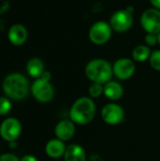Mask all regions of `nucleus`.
Returning <instances> with one entry per match:
<instances>
[{
	"label": "nucleus",
	"instance_id": "18",
	"mask_svg": "<svg viewBox=\"0 0 160 161\" xmlns=\"http://www.w3.org/2000/svg\"><path fill=\"white\" fill-rule=\"evenodd\" d=\"M12 109V103L7 96H0V116H6L10 113Z\"/></svg>",
	"mask_w": 160,
	"mask_h": 161
},
{
	"label": "nucleus",
	"instance_id": "20",
	"mask_svg": "<svg viewBox=\"0 0 160 161\" xmlns=\"http://www.w3.org/2000/svg\"><path fill=\"white\" fill-rule=\"evenodd\" d=\"M149 63L151 67L156 70V71H160V50H154L151 53V56L149 58Z\"/></svg>",
	"mask_w": 160,
	"mask_h": 161
},
{
	"label": "nucleus",
	"instance_id": "16",
	"mask_svg": "<svg viewBox=\"0 0 160 161\" xmlns=\"http://www.w3.org/2000/svg\"><path fill=\"white\" fill-rule=\"evenodd\" d=\"M25 70L30 77L35 78V79L40 78L45 71L44 63L39 58H32L27 61Z\"/></svg>",
	"mask_w": 160,
	"mask_h": 161
},
{
	"label": "nucleus",
	"instance_id": "9",
	"mask_svg": "<svg viewBox=\"0 0 160 161\" xmlns=\"http://www.w3.org/2000/svg\"><path fill=\"white\" fill-rule=\"evenodd\" d=\"M101 117L106 124L109 125H117L123 122L124 118V111L120 105L108 103L103 107L101 110Z\"/></svg>",
	"mask_w": 160,
	"mask_h": 161
},
{
	"label": "nucleus",
	"instance_id": "26",
	"mask_svg": "<svg viewBox=\"0 0 160 161\" xmlns=\"http://www.w3.org/2000/svg\"><path fill=\"white\" fill-rule=\"evenodd\" d=\"M8 144H9V148H10V149H15V148L17 147V141L11 142H9Z\"/></svg>",
	"mask_w": 160,
	"mask_h": 161
},
{
	"label": "nucleus",
	"instance_id": "12",
	"mask_svg": "<svg viewBox=\"0 0 160 161\" xmlns=\"http://www.w3.org/2000/svg\"><path fill=\"white\" fill-rule=\"evenodd\" d=\"M28 37L27 29L25 25L20 24H15L11 25L8 32V38L9 42L14 46L23 45Z\"/></svg>",
	"mask_w": 160,
	"mask_h": 161
},
{
	"label": "nucleus",
	"instance_id": "13",
	"mask_svg": "<svg viewBox=\"0 0 160 161\" xmlns=\"http://www.w3.org/2000/svg\"><path fill=\"white\" fill-rule=\"evenodd\" d=\"M66 145L64 142L58 139H52L45 144V154L51 158H59L64 156L66 151Z\"/></svg>",
	"mask_w": 160,
	"mask_h": 161
},
{
	"label": "nucleus",
	"instance_id": "10",
	"mask_svg": "<svg viewBox=\"0 0 160 161\" xmlns=\"http://www.w3.org/2000/svg\"><path fill=\"white\" fill-rule=\"evenodd\" d=\"M113 75L120 80H127L131 78L136 72L135 61L128 58L117 59L112 65Z\"/></svg>",
	"mask_w": 160,
	"mask_h": 161
},
{
	"label": "nucleus",
	"instance_id": "23",
	"mask_svg": "<svg viewBox=\"0 0 160 161\" xmlns=\"http://www.w3.org/2000/svg\"><path fill=\"white\" fill-rule=\"evenodd\" d=\"M20 161H39L38 158L33 156V155H25L24 157H22V158L20 159Z\"/></svg>",
	"mask_w": 160,
	"mask_h": 161
},
{
	"label": "nucleus",
	"instance_id": "25",
	"mask_svg": "<svg viewBox=\"0 0 160 161\" xmlns=\"http://www.w3.org/2000/svg\"><path fill=\"white\" fill-rule=\"evenodd\" d=\"M152 6L157 9H160V0H149Z\"/></svg>",
	"mask_w": 160,
	"mask_h": 161
},
{
	"label": "nucleus",
	"instance_id": "22",
	"mask_svg": "<svg viewBox=\"0 0 160 161\" xmlns=\"http://www.w3.org/2000/svg\"><path fill=\"white\" fill-rule=\"evenodd\" d=\"M0 161H20L19 158L11 153H5L0 155Z\"/></svg>",
	"mask_w": 160,
	"mask_h": 161
},
{
	"label": "nucleus",
	"instance_id": "15",
	"mask_svg": "<svg viewBox=\"0 0 160 161\" xmlns=\"http://www.w3.org/2000/svg\"><path fill=\"white\" fill-rule=\"evenodd\" d=\"M63 157L64 161H87L86 152L79 144H71L67 146Z\"/></svg>",
	"mask_w": 160,
	"mask_h": 161
},
{
	"label": "nucleus",
	"instance_id": "14",
	"mask_svg": "<svg viewBox=\"0 0 160 161\" xmlns=\"http://www.w3.org/2000/svg\"><path fill=\"white\" fill-rule=\"evenodd\" d=\"M104 95L111 101H117L123 97L124 88L119 82L110 80L104 85Z\"/></svg>",
	"mask_w": 160,
	"mask_h": 161
},
{
	"label": "nucleus",
	"instance_id": "6",
	"mask_svg": "<svg viewBox=\"0 0 160 161\" xmlns=\"http://www.w3.org/2000/svg\"><path fill=\"white\" fill-rule=\"evenodd\" d=\"M30 92L32 96L42 104L51 102L55 95V90L51 82L43 80L42 78L35 79L30 86Z\"/></svg>",
	"mask_w": 160,
	"mask_h": 161
},
{
	"label": "nucleus",
	"instance_id": "11",
	"mask_svg": "<svg viewBox=\"0 0 160 161\" xmlns=\"http://www.w3.org/2000/svg\"><path fill=\"white\" fill-rule=\"evenodd\" d=\"M74 134H75V124L71 120H62L58 122L55 126L56 138L64 142L73 139Z\"/></svg>",
	"mask_w": 160,
	"mask_h": 161
},
{
	"label": "nucleus",
	"instance_id": "4",
	"mask_svg": "<svg viewBox=\"0 0 160 161\" xmlns=\"http://www.w3.org/2000/svg\"><path fill=\"white\" fill-rule=\"evenodd\" d=\"M134 23L133 12L127 8L118 9L112 13L109 19V25L113 31L118 33H124L128 31Z\"/></svg>",
	"mask_w": 160,
	"mask_h": 161
},
{
	"label": "nucleus",
	"instance_id": "17",
	"mask_svg": "<svg viewBox=\"0 0 160 161\" xmlns=\"http://www.w3.org/2000/svg\"><path fill=\"white\" fill-rule=\"evenodd\" d=\"M151 48L146 44H139L134 47L132 51V58L134 61L137 62H144L149 60L151 56Z\"/></svg>",
	"mask_w": 160,
	"mask_h": 161
},
{
	"label": "nucleus",
	"instance_id": "3",
	"mask_svg": "<svg viewBox=\"0 0 160 161\" xmlns=\"http://www.w3.org/2000/svg\"><path fill=\"white\" fill-rule=\"evenodd\" d=\"M85 75L92 83L105 85L112 80V65L104 58H94L89 61L85 67Z\"/></svg>",
	"mask_w": 160,
	"mask_h": 161
},
{
	"label": "nucleus",
	"instance_id": "27",
	"mask_svg": "<svg viewBox=\"0 0 160 161\" xmlns=\"http://www.w3.org/2000/svg\"><path fill=\"white\" fill-rule=\"evenodd\" d=\"M157 39H158V44L160 45V32L157 34Z\"/></svg>",
	"mask_w": 160,
	"mask_h": 161
},
{
	"label": "nucleus",
	"instance_id": "24",
	"mask_svg": "<svg viewBox=\"0 0 160 161\" xmlns=\"http://www.w3.org/2000/svg\"><path fill=\"white\" fill-rule=\"evenodd\" d=\"M51 77H52V75H51V73L50 72H48V71H44V73L41 75V76L40 77V78H42L43 80H46V81H51Z\"/></svg>",
	"mask_w": 160,
	"mask_h": 161
},
{
	"label": "nucleus",
	"instance_id": "2",
	"mask_svg": "<svg viewBox=\"0 0 160 161\" xmlns=\"http://www.w3.org/2000/svg\"><path fill=\"white\" fill-rule=\"evenodd\" d=\"M70 120L77 125L90 124L96 115V106L91 98L83 96L76 99L70 108Z\"/></svg>",
	"mask_w": 160,
	"mask_h": 161
},
{
	"label": "nucleus",
	"instance_id": "1",
	"mask_svg": "<svg viewBox=\"0 0 160 161\" xmlns=\"http://www.w3.org/2000/svg\"><path fill=\"white\" fill-rule=\"evenodd\" d=\"M2 90L10 100L20 101L28 95L30 86L25 75L20 73H11L3 79Z\"/></svg>",
	"mask_w": 160,
	"mask_h": 161
},
{
	"label": "nucleus",
	"instance_id": "5",
	"mask_svg": "<svg viewBox=\"0 0 160 161\" xmlns=\"http://www.w3.org/2000/svg\"><path fill=\"white\" fill-rule=\"evenodd\" d=\"M112 32L113 30L109 23H107L106 21H97L90 27L89 39L93 44L103 45L110 40Z\"/></svg>",
	"mask_w": 160,
	"mask_h": 161
},
{
	"label": "nucleus",
	"instance_id": "8",
	"mask_svg": "<svg viewBox=\"0 0 160 161\" xmlns=\"http://www.w3.org/2000/svg\"><path fill=\"white\" fill-rule=\"evenodd\" d=\"M141 25L146 33L158 34L160 32V9L150 8L141 16Z\"/></svg>",
	"mask_w": 160,
	"mask_h": 161
},
{
	"label": "nucleus",
	"instance_id": "21",
	"mask_svg": "<svg viewBox=\"0 0 160 161\" xmlns=\"http://www.w3.org/2000/svg\"><path fill=\"white\" fill-rule=\"evenodd\" d=\"M146 45L150 46H155L158 43V39H157V34H152V33H146V36L144 38Z\"/></svg>",
	"mask_w": 160,
	"mask_h": 161
},
{
	"label": "nucleus",
	"instance_id": "7",
	"mask_svg": "<svg viewBox=\"0 0 160 161\" xmlns=\"http://www.w3.org/2000/svg\"><path fill=\"white\" fill-rule=\"evenodd\" d=\"M22 134V124L14 117H8L0 125V137L7 142H15Z\"/></svg>",
	"mask_w": 160,
	"mask_h": 161
},
{
	"label": "nucleus",
	"instance_id": "19",
	"mask_svg": "<svg viewBox=\"0 0 160 161\" xmlns=\"http://www.w3.org/2000/svg\"><path fill=\"white\" fill-rule=\"evenodd\" d=\"M89 94L91 98H98L104 94V85L99 83H91L89 87Z\"/></svg>",
	"mask_w": 160,
	"mask_h": 161
}]
</instances>
